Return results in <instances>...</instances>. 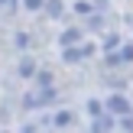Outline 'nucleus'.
<instances>
[{
  "instance_id": "obj_1",
  "label": "nucleus",
  "mask_w": 133,
  "mask_h": 133,
  "mask_svg": "<svg viewBox=\"0 0 133 133\" xmlns=\"http://www.w3.org/2000/svg\"><path fill=\"white\" fill-rule=\"evenodd\" d=\"M130 127H133V120H130Z\"/></svg>"
}]
</instances>
